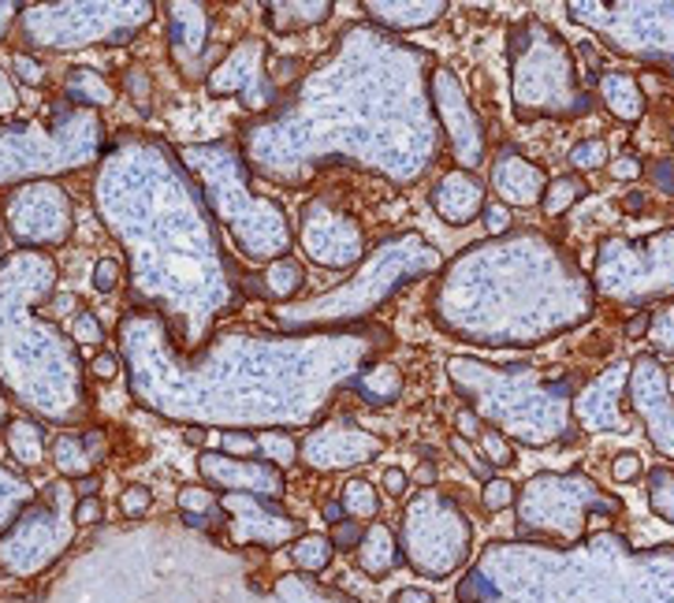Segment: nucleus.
Wrapping results in <instances>:
<instances>
[{"label":"nucleus","mask_w":674,"mask_h":603,"mask_svg":"<svg viewBox=\"0 0 674 603\" xmlns=\"http://www.w3.org/2000/svg\"><path fill=\"white\" fill-rule=\"evenodd\" d=\"M514 67V112L518 120H574L593 109L589 94L578 83V64L555 31L536 19H525L511 31Z\"/></svg>","instance_id":"nucleus-1"},{"label":"nucleus","mask_w":674,"mask_h":603,"mask_svg":"<svg viewBox=\"0 0 674 603\" xmlns=\"http://www.w3.org/2000/svg\"><path fill=\"white\" fill-rule=\"evenodd\" d=\"M622 503L600 492L585 473H548L525 484L518 500V529L522 537L578 540L589 514H619Z\"/></svg>","instance_id":"nucleus-2"},{"label":"nucleus","mask_w":674,"mask_h":603,"mask_svg":"<svg viewBox=\"0 0 674 603\" xmlns=\"http://www.w3.org/2000/svg\"><path fill=\"white\" fill-rule=\"evenodd\" d=\"M403 544L410 567L417 573L447 578L463 567L466 551H470V522L447 495L422 492L406 507Z\"/></svg>","instance_id":"nucleus-3"},{"label":"nucleus","mask_w":674,"mask_h":603,"mask_svg":"<svg viewBox=\"0 0 674 603\" xmlns=\"http://www.w3.org/2000/svg\"><path fill=\"white\" fill-rule=\"evenodd\" d=\"M433 101H436V116L444 123L447 139H452V153L463 172L481 168L488 157V131L477 116L474 101L466 97V90L458 86V79L447 67H439L433 79Z\"/></svg>","instance_id":"nucleus-4"},{"label":"nucleus","mask_w":674,"mask_h":603,"mask_svg":"<svg viewBox=\"0 0 674 603\" xmlns=\"http://www.w3.org/2000/svg\"><path fill=\"white\" fill-rule=\"evenodd\" d=\"M630 398H633V410L644 421V432H649L652 447L660 454L674 459V403H671V387L667 376L656 358L641 354L638 362L630 365Z\"/></svg>","instance_id":"nucleus-5"},{"label":"nucleus","mask_w":674,"mask_h":603,"mask_svg":"<svg viewBox=\"0 0 674 603\" xmlns=\"http://www.w3.org/2000/svg\"><path fill=\"white\" fill-rule=\"evenodd\" d=\"M198 470L213 489H224L228 495L250 492L261 500H276L283 495V470L269 462H250V459H228V454L205 451L198 459Z\"/></svg>","instance_id":"nucleus-6"},{"label":"nucleus","mask_w":674,"mask_h":603,"mask_svg":"<svg viewBox=\"0 0 674 603\" xmlns=\"http://www.w3.org/2000/svg\"><path fill=\"white\" fill-rule=\"evenodd\" d=\"M544 187H548V172H544L541 164L525 161L522 153H514L511 145L500 150V157L492 161V190L500 194V201L507 209L541 206Z\"/></svg>","instance_id":"nucleus-7"},{"label":"nucleus","mask_w":674,"mask_h":603,"mask_svg":"<svg viewBox=\"0 0 674 603\" xmlns=\"http://www.w3.org/2000/svg\"><path fill=\"white\" fill-rule=\"evenodd\" d=\"M380 451H384V440L355 429V425L344 429V440H336V429H325L306 440V462L314 470H350L358 462H373Z\"/></svg>","instance_id":"nucleus-8"},{"label":"nucleus","mask_w":674,"mask_h":603,"mask_svg":"<svg viewBox=\"0 0 674 603\" xmlns=\"http://www.w3.org/2000/svg\"><path fill=\"white\" fill-rule=\"evenodd\" d=\"M488 206V194H485V183L477 179L474 172H447L444 179L433 187V209L444 217L447 223H455V228H463V223H470L481 217V209Z\"/></svg>","instance_id":"nucleus-9"},{"label":"nucleus","mask_w":674,"mask_h":603,"mask_svg":"<svg viewBox=\"0 0 674 603\" xmlns=\"http://www.w3.org/2000/svg\"><path fill=\"white\" fill-rule=\"evenodd\" d=\"M596 94H600L604 109H608L619 123H638L644 109H649L644 86L633 72H604Z\"/></svg>","instance_id":"nucleus-10"},{"label":"nucleus","mask_w":674,"mask_h":603,"mask_svg":"<svg viewBox=\"0 0 674 603\" xmlns=\"http://www.w3.org/2000/svg\"><path fill=\"white\" fill-rule=\"evenodd\" d=\"M399 540L395 533L388 529L384 522H369L366 537L358 544V567L369 573V578H388L399 567Z\"/></svg>","instance_id":"nucleus-11"},{"label":"nucleus","mask_w":674,"mask_h":603,"mask_svg":"<svg viewBox=\"0 0 674 603\" xmlns=\"http://www.w3.org/2000/svg\"><path fill=\"white\" fill-rule=\"evenodd\" d=\"M366 12L377 23L399 26V31H417V26H433L447 12V4L444 0H433V4H366Z\"/></svg>","instance_id":"nucleus-12"},{"label":"nucleus","mask_w":674,"mask_h":603,"mask_svg":"<svg viewBox=\"0 0 674 603\" xmlns=\"http://www.w3.org/2000/svg\"><path fill=\"white\" fill-rule=\"evenodd\" d=\"M331 15V0H317V4H269V26L280 34H295L306 26L325 23Z\"/></svg>","instance_id":"nucleus-13"},{"label":"nucleus","mask_w":674,"mask_h":603,"mask_svg":"<svg viewBox=\"0 0 674 603\" xmlns=\"http://www.w3.org/2000/svg\"><path fill=\"white\" fill-rule=\"evenodd\" d=\"M589 194V183L581 179V175H555L548 179V187H544V198H541V212L548 220H559L563 212H570L578 201Z\"/></svg>","instance_id":"nucleus-14"},{"label":"nucleus","mask_w":674,"mask_h":603,"mask_svg":"<svg viewBox=\"0 0 674 603\" xmlns=\"http://www.w3.org/2000/svg\"><path fill=\"white\" fill-rule=\"evenodd\" d=\"M291 559H295L298 570L320 573V570H328L331 559H336V548H331V537H325V533H302V537L291 544Z\"/></svg>","instance_id":"nucleus-15"},{"label":"nucleus","mask_w":674,"mask_h":603,"mask_svg":"<svg viewBox=\"0 0 674 603\" xmlns=\"http://www.w3.org/2000/svg\"><path fill=\"white\" fill-rule=\"evenodd\" d=\"M355 387H358V395L366 398V403L384 406V403H392V398L399 395L403 381H399V373H395L392 365H377V369H369V376H361Z\"/></svg>","instance_id":"nucleus-16"},{"label":"nucleus","mask_w":674,"mask_h":603,"mask_svg":"<svg viewBox=\"0 0 674 603\" xmlns=\"http://www.w3.org/2000/svg\"><path fill=\"white\" fill-rule=\"evenodd\" d=\"M53 462H56V470H61L64 476H86V473L94 470V462H90V454H86V447H83L79 436H56Z\"/></svg>","instance_id":"nucleus-17"},{"label":"nucleus","mask_w":674,"mask_h":603,"mask_svg":"<svg viewBox=\"0 0 674 603\" xmlns=\"http://www.w3.org/2000/svg\"><path fill=\"white\" fill-rule=\"evenodd\" d=\"M8 443H12V454H15L19 465H37L45 454V432L31 421H15Z\"/></svg>","instance_id":"nucleus-18"},{"label":"nucleus","mask_w":674,"mask_h":603,"mask_svg":"<svg viewBox=\"0 0 674 603\" xmlns=\"http://www.w3.org/2000/svg\"><path fill=\"white\" fill-rule=\"evenodd\" d=\"M180 511L187 514V522L191 525H198V529H205V518H224V507H220V500L213 495L209 489H183L180 492Z\"/></svg>","instance_id":"nucleus-19"},{"label":"nucleus","mask_w":674,"mask_h":603,"mask_svg":"<svg viewBox=\"0 0 674 603\" xmlns=\"http://www.w3.org/2000/svg\"><path fill=\"white\" fill-rule=\"evenodd\" d=\"M339 503H344L347 518H355V522H369V518H377V514H380L377 489L369 481H350Z\"/></svg>","instance_id":"nucleus-20"},{"label":"nucleus","mask_w":674,"mask_h":603,"mask_svg":"<svg viewBox=\"0 0 674 603\" xmlns=\"http://www.w3.org/2000/svg\"><path fill=\"white\" fill-rule=\"evenodd\" d=\"M258 454L265 459L269 465H276V470H283V465H291L298 459V443H295V436H287V432H261L258 436Z\"/></svg>","instance_id":"nucleus-21"},{"label":"nucleus","mask_w":674,"mask_h":603,"mask_svg":"<svg viewBox=\"0 0 674 603\" xmlns=\"http://www.w3.org/2000/svg\"><path fill=\"white\" fill-rule=\"evenodd\" d=\"M67 90H72L79 101H90V105H109L112 101V86L105 79H97L90 67H75L67 75Z\"/></svg>","instance_id":"nucleus-22"},{"label":"nucleus","mask_w":674,"mask_h":603,"mask_svg":"<svg viewBox=\"0 0 674 603\" xmlns=\"http://www.w3.org/2000/svg\"><path fill=\"white\" fill-rule=\"evenodd\" d=\"M566 161H570L574 175L604 168V164L611 161V153H608V142H604V139H581L578 145H574L570 153H566Z\"/></svg>","instance_id":"nucleus-23"},{"label":"nucleus","mask_w":674,"mask_h":603,"mask_svg":"<svg viewBox=\"0 0 674 603\" xmlns=\"http://www.w3.org/2000/svg\"><path fill=\"white\" fill-rule=\"evenodd\" d=\"M302 287V268L295 261H280V265H272L265 272V295L269 298H291L298 295Z\"/></svg>","instance_id":"nucleus-24"},{"label":"nucleus","mask_w":674,"mask_h":603,"mask_svg":"<svg viewBox=\"0 0 674 603\" xmlns=\"http://www.w3.org/2000/svg\"><path fill=\"white\" fill-rule=\"evenodd\" d=\"M481 451H485V462L492 465V470H507V465H514V447L503 432L485 429L481 432Z\"/></svg>","instance_id":"nucleus-25"},{"label":"nucleus","mask_w":674,"mask_h":603,"mask_svg":"<svg viewBox=\"0 0 674 603\" xmlns=\"http://www.w3.org/2000/svg\"><path fill=\"white\" fill-rule=\"evenodd\" d=\"M649 503H652V511H656L663 522H674V476H667L663 470L652 473Z\"/></svg>","instance_id":"nucleus-26"},{"label":"nucleus","mask_w":674,"mask_h":603,"mask_svg":"<svg viewBox=\"0 0 674 603\" xmlns=\"http://www.w3.org/2000/svg\"><path fill=\"white\" fill-rule=\"evenodd\" d=\"M514 500H518V489L507 481V476H492V481H485V492H481L485 511L500 514L507 507H514Z\"/></svg>","instance_id":"nucleus-27"},{"label":"nucleus","mask_w":674,"mask_h":603,"mask_svg":"<svg viewBox=\"0 0 674 603\" xmlns=\"http://www.w3.org/2000/svg\"><path fill=\"white\" fill-rule=\"evenodd\" d=\"M649 339H652V347H656L660 354H674V306L656 309V314H652Z\"/></svg>","instance_id":"nucleus-28"},{"label":"nucleus","mask_w":674,"mask_h":603,"mask_svg":"<svg viewBox=\"0 0 674 603\" xmlns=\"http://www.w3.org/2000/svg\"><path fill=\"white\" fill-rule=\"evenodd\" d=\"M641 172H644V161L633 150H622L619 157L608 161V175L615 183H633V179H641Z\"/></svg>","instance_id":"nucleus-29"},{"label":"nucleus","mask_w":674,"mask_h":603,"mask_svg":"<svg viewBox=\"0 0 674 603\" xmlns=\"http://www.w3.org/2000/svg\"><path fill=\"white\" fill-rule=\"evenodd\" d=\"M217 447L228 459H250V454H258V436L250 432H220Z\"/></svg>","instance_id":"nucleus-30"},{"label":"nucleus","mask_w":674,"mask_h":603,"mask_svg":"<svg viewBox=\"0 0 674 603\" xmlns=\"http://www.w3.org/2000/svg\"><path fill=\"white\" fill-rule=\"evenodd\" d=\"M120 279H123V265H120V261L101 257L94 265V290H101V295H112V290L120 287Z\"/></svg>","instance_id":"nucleus-31"},{"label":"nucleus","mask_w":674,"mask_h":603,"mask_svg":"<svg viewBox=\"0 0 674 603\" xmlns=\"http://www.w3.org/2000/svg\"><path fill=\"white\" fill-rule=\"evenodd\" d=\"M361 537H366V525L355 522V518L331 525V548H339V551H358Z\"/></svg>","instance_id":"nucleus-32"},{"label":"nucleus","mask_w":674,"mask_h":603,"mask_svg":"<svg viewBox=\"0 0 674 603\" xmlns=\"http://www.w3.org/2000/svg\"><path fill=\"white\" fill-rule=\"evenodd\" d=\"M120 507L127 518H142V514L153 507V492L145 489V484H131V489H123L120 495Z\"/></svg>","instance_id":"nucleus-33"},{"label":"nucleus","mask_w":674,"mask_h":603,"mask_svg":"<svg viewBox=\"0 0 674 603\" xmlns=\"http://www.w3.org/2000/svg\"><path fill=\"white\" fill-rule=\"evenodd\" d=\"M72 339H79V343H101V339H105L101 317L90 314V309H83V314L75 317V325H72Z\"/></svg>","instance_id":"nucleus-34"},{"label":"nucleus","mask_w":674,"mask_h":603,"mask_svg":"<svg viewBox=\"0 0 674 603\" xmlns=\"http://www.w3.org/2000/svg\"><path fill=\"white\" fill-rule=\"evenodd\" d=\"M452 451H455L466 465H470L474 476H481V481H492V465H488L485 459H477V451L470 447V440H463V436L455 432V436H452Z\"/></svg>","instance_id":"nucleus-35"},{"label":"nucleus","mask_w":674,"mask_h":603,"mask_svg":"<svg viewBox=\"0 0 674 603\" xmlns=\"http://www.w3.org/2000/svg\"><path fill=\"white\" fill-rule=\"evenodd\" d=\"M481 223L488 235H507V231H511V209H507L503 201H488L481 209Z\"/></svg>","instance_id":"nucleus-36"},{"label":"nucleus","mask_w":674,"mask_h":603,"mask_svg":"<svg viewBox=\"0 0 674 603\" xmlns=\"http://www.w3.org/2000/svg\"><path fill=\"white\" fill-rule=\"evenodd\" d=\"M641 473H644V462H641V454H633V451H622L619 459L611 462V481L615 484H630V481H638Z\"/></svg>","instance_id":"nucleus-37"},{"label":"nucleus","mask_w":674,"mask_h":603,"mask_svg":"<svg viewBox=\"0 0 674 603\" xmlns=\"http://www.w3.org/2000/svg\"><path fill=\"white\" fill-rule=\"evenodd\" d=\"M12 72H15V79L23 83V86H42V83H45L42 64L31 61L26 53H15V56H12Z\"/></svg>","instance_id":"nucleus-38"},{"label":"nucleus","mask_w":674,"mask_h":603,"mask_svg":"<svg viewBox=\"0 0 674 603\" xmlns=\"http://www.w3.org/2000/svg\"><path fill=\"white\" fill-rule=\"evenodd\" d=\"M105 518V500L101 495H83L79 503H75V522L79 525H97Z\"/></svg>","instance_id":"nucleus-39"},{"label":"nucleus","mask_w":674,"mask_h":603,"mask_svg":"<svg viewBox=\"0 0 674 603\" xmlns=\"http://www.w3.org/2000/svg\"><path fill=\"white\" fill-rule=\"evenodd\" d=\"M380 489H384L388 495H392V500H403V495L410 492V476L403 473V470H384L380 473Z\"/></svg>","instance_id":"nucleus-40"},{"label":"nucleus","mask_w":674,"mask_h":603,"mask_svg":"<svg viewBox=\"0 0 674 603\" xmlns=\"http://www.w3.org/2000/svg\"><path fill=\"white\" fill-rule=\"evenodd\" d=\"M455 429L463 440H481V432H485V425H481V417H477L474 410H458L455 414Z\"/></svg>","instance_id":"nucleus-41"},{"label":"nucleus","mask_w":674,"mask_h":603,"mask_svg":"<svg viewBox=\"0 0 674 603\" xmlns=\"http://www.w3.org/2000/svg\"><path fill=\"white\" fill-rule=\"evenodd\" d=\"M127 90L134 86V97H139V109H150V79L142 72H127Z\"/></svg>","instance_id":"nucleus-42"},{"label":"nucleus","mask_w":674,"mask_h":603,"mask_svg":"<svg viewBox=\"0 0 674 603\" xmlns=\"http://www.w3.org/2000/svg\"><path fill=\"white\" fill-rule=\"evenodd\" d=\"M90 369H94V376H97V381H112V376L120 373V362H116L112 354H97Z\"/></svg>","instance_id":"nucleus-43"},{"label":"nucleus","mask_w":674,"mask_h":603,"mask_svg":"<svg viewBox=\"0 0 674 603\" xmlns=\"http://www.w3.org/2000/svg\"><path fill=\"white\" fill-rule=\"evenodd\" d=\"M649 325H652V314H649V309H641L638 317H630V320H627L622 336H627V339H641V336H649Z\"/></svg>","instance_id":"nucleus-44"},{"label":"nucleus","mask_w":674,"mask_h":603,"mask_svg":"<svg viewBox=\"0 0 674 603\" xmlns=\"http://www.w3.org/2000/svg\"><path fill=\"white\" fill-rule=\"evenodd\" d=\"M83 447H86V454H90V462L97 465L101 462V454H105V436H101V429H90L83 436Z\"/></svg>","instance_id":"nucleus-45"},{"label":"nucleus","mask_w":674,"mask_h":603,"mask_svg":"<svg viewBox=\"0 0 674 603\" xmlns=\"http://www.w3.org/2000/svg\"><path fill=\"white\" fill-rule=\"evenodd\" d=\"M320 514H325L328 525L347 522V511H344V503H339V500H325V503H320Z\"/></svg>","instance_id":"nucleus-46"},{"label":"nucleus","mask_w":674,"mask_h":603,"mask_svg":"<svg viewBox=\"0 0 674 603\" xmlns=\"http://www.w3.org/2000/svg\"><path fill=\"white\" fill-rule=\"evenodd\" d=\"M414 481L422 484V489H433V484H436V462H433V459H425V462L414 470Z\"/></svg>","instance_id":"nucleus-47"},{"label":"nucleus","mask_w":674,"mask_h":603,"mask_svg":"<svg viewBox=\"0 0 674 603\" xmlns=\"http://www.w3.org/2000/svg\"><path fill=\"white\" fill-rule=\"evenodd\" d=\"M392 603H436V600L428 596L425 589H403V592H395Z\"/></svg>","instance_id":"nucleus-48"},{"label":"nucleus","mask_w":674,"mask_h":603,"mask_svg":"<svg viewBox=\"0 0 674 603\" xmlns=\"http://www.w3.org/2000/svg\"><path fill=\"white\" fill-rule=\"evenodd\" d=\"M652 175H656L660 187H667V194H674V172H671V164H667V161H660V164H656V172H652Z\"/></svg>","instance_id":"nucleus-49"},{"label":"nucleus","mask_w":674,"mask_h":603,"mask_svg":"<svg viewBox=\"0 0 674 603\" xmlns=\"http://www.w3.org/2000/svg\"><path fill=\"white\" fill-rule=\"evenodd\" d=\"M187 443H205V432L202 429H187Z\"/></svg>","instance_id":"nucleus-50"}]
</instances>
